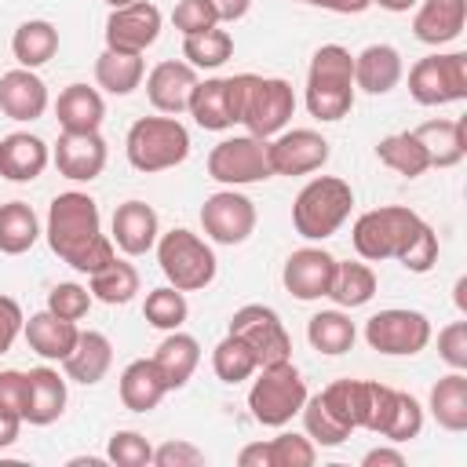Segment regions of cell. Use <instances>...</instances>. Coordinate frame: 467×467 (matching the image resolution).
<instances>
[{"mask_svg":"<svg viewBox=\"0 0 467 467\" xmlns=\"http://www.w3.org/2000/svg\"><path fill=\"white\" fill-rule=\"evenodd\" d=\"M328 139L314 128H285L266 139V157L274 175H310L328 164Z\"/></svg>","mask_w":467,"mask_h":467,"instance_id":"14","label":"cell"},{"mask_svg":"<svg viewBox=\"0 0 467 467\" xmlns=\"http://www.w3.org/2000/svg\"><path fill=\"white\" fill-rule=\"evenodd\" d=\"M153 365L161 368L168 390H182L190 383V376L197 372V365H201V343L182 328L164 332V339L153 350Z\"/></svg>","mask_w":467,"mask_h":467,"instance_id":"28","label":"cell"},{"mask_svg":"<svg viewBox=\"0 0 467 467\" xmlns=\"http://www.w3.org/2000/svg\"><path fill=\"white\" fill-rule=\"evenodd\" d=\"M91 303H95V296L84 285H77V281H58L47 292V310L58 314V317H66V321H84L88 310H91Z\"/></svg>","mask_w":467,"mask_h":467,"instance_id":"48","label":"cell"},{"mask_svg":"<svg viewBox=\"0 0 467 467\" xmlns=\"http://www.w3.org/2000/svg\"><path fill=\"white\" fill-rule=\"evenodd\" d=\"M354 55L343 44H321L310 55V69H306V109L314 120L332 124L343 120L354 109Z\"/></svg>","mask_w":467,"mask_h":467,"instance_id":"3","label":"cell"},{"mask_svg":"<svg viewBox=\"0 0 467 467\" xmlns=\"http://www.w3.org/2000/svg\"><path fill=\"white\" fill-rule=\"evenodd\" d=\"M51 164V146L33 131H11L0 139V179L33 182Z\"/></svg>","mask_w":467,"mask_h":467,"instance_id":"23","label":"cell"},{"mask_svg":"<svg viewBox=\"0 0 467 467\" xmlns=\"http://www.w3.org/2000/svg\"><path fill=\"white\" fill-rule=\"evenodd\" d=\"M361 467H405V452L394 445H376L361 456Z\"/></svg>","mask_w":467,"mask_h":467,"instance_id":"55","label":"cell"},{"mask_svg":"<svg viewBox=\"0 0 467 467\" xmlns=\"http://www.w3.org/2000/svg\"><path fill=\"white\" fill-rule=\"evenodd\" d=\"M106 460L113 467H150L153 463V445L139 431H113L106 445Z\"/></svg>","mask_w":467,"mask_h":467,"instance_id":"46","label":"cell"},{"mask_svg":"<svg viewBox=\"0 0 467 467\" xmlns=\"http://www.w3.org/2000/svg\"><path fill=\"white\" fill-rule=\"evenodd\" d=\"M157 237H161V219H157L153 204H146L139 197L117 204V212L109 219V241L117 244V252L146 255V252H153Z\"/></svg>","mask_w":467,"mask_h":467,"instance_id":"21","label":"cell"},{"mask_svg":"<svg viewBox=\"0 0 467 467\" xmlns=\"http://www.w3.org/2000/svg\"><path fill=\"white\" fill-rule=\"evenodd\" d=\"M376 157H379V164H387L390 171H398V175H405V179H420V175L431 168L427 150L420 146V139H416L412 131L383 135V139L376 142Z\"/></svg>","mask_w":467,"mask_h":467,"instance_id":"40","label":"cell"},{"mask_svg":"<svg viewBox=\"0 0 467 467\" xmlns=\"http://www.w3.org/2000/svg\"><path fill=\"white\" fill-rule=\"evenodd\" d=\"M44 237L51 252L77 274H95L109 259H117V244L109 241V234H102L99 201L84 190H66L47 204Z\"/></svg>","mask_w":467,"mask_h":467,"instance_id":"2","label":"cell"},{"mask_svg":"<svg viewBox=\"0 0 467 467\" xmlns=\"http://www.w3.org/2000/svg\"><path fill=\"white\" fill-rule=\"evenodd\" d=\"M354 208V190L339 175H314L292 201V226L306 241L332 237Z\"/></svg>","mask_w":467,"mask_h":467,"instance_id":"4","label":"cell"},{"mask_svg":"<svg viewBox=\"0 0 467 467\" xmlns=\"http://www.w3.org/2000/svg\"><path fill=\"white\" fill-rule=\"evenodd\" d=\"M51 106V95H47V84L36 69H7L0 73V113L18 120V124H29V120H40Z\"/></svg>","mask_w":467,"mask_h":467,"instance_id":"20","label":"cell"},{"mask_svg":"<svg viewBox=\"0 0 467 467\" xmlns=\"http://www.w3.org/2000/svg\"><path fill=\"white\" fill-rule=\"evenodd\" d=\"M186 113L204 131H226L241 124V77H208L197 80Z\"/></svg>","mask_w":467,"mask_h":467,"instance_id":"16","label":"cell"},{"mask_svg":"<svg viewBox=\"0 0 467 467\" xmlns=\"http://www.w3.org/2000/svg\"><path fill=\"white\" fill-rule=\"evenodd\" d=\"M117 394H120V405L131 409V412H150L164 401L168 387H164V376L161 368L153 365V358H135L124 365L120 372V383H117Z\"/></svg>","mask_w":467,"mask_h":467,"instance_id":"30","label":"cell"},{"mask_svg":"<svg viewBox=\"0 0 467 467\" xmlns=\"http://www.w3.org/2000/svg\"><path fill=\"white\" fill-rule=\"evenodd\" d=\"M405 62L394 44H368L354 55V88L365 95H387L401 84Z\"/></svg>","mask_w":467,"mask_h":467,"instance_id":"25","label":"cell"},{"mask_svg":"<svg viewBox=\"0 0 467 467\" xmlns=\"http://www.w3.org/2000/svg\"><path fill=\"white\" fill-rule=\"evenodd\" d=\"M299 4H303V0H299Z\"/></svg>","mask_w":467,"mask_h":467,"instance_id":"63","label":"cell"},{"mask_svg":"<svg viewBox=\"0 0 467 467\" xmlns=\"http://www.w3.org/2000/svg\"><path fill=\"white\" fill-rule=\"evenodd\" d=\"M161 26H164V15L157 4L150 0H135V4H124V7H109V18H106V47L109 51H124V55H142L146 47L157 44L161 36Z\"/></svg>","mask_w":467,"mask_h":467,"instance_id":"15","label":"cell"},{"mask_svg":"<svg viewBox=\"0 0 467 467\" xmlns=\"http://www.w3.org/2000/svg\"><path fill=\"white\" fill-rule=\"evenodd\" d=\"M394 387H387V383H376L372 379V405H368V420H365V431H372V434H383V427H387V420H390V409H394Z\"/></svg>","mask_w":467,"mask_h":467,"instance_id":"53","label":"cell"},{"mask_svg":"<svg viewBox=\"0 0 467 467\" xmlns=\"http://www.w3.org/2000/svg\"><path fill=\"white\" fill-rule=\"evenodd\" d=\"M204 449H197L193 441H182V438H171L164 445L153 449V467H204Z\"/></svg>","mask_w":467,"mask_h":467,"instance_id":"51","label":"cell"},{"mask_svg":"<svg viewBox=\"0 0 467 467\" xmlns=\"http://www.w3.org/2000/svg\"><path fill=\"white\" fill-rule=\"evenodd\" d=\"M325 409L347 427V431H365L368 420V401H372V379H336L321 394Z\"/></svg>","mask_w":467,"mask_h":467,"instance_id":"31","label":"cell"},{"mask_svg":"<svg viewBox=\"0 0 467 467\" xmlns=\"http://www.w3.org/2000/svg\"><path fill=\"white\" fill-rule=\"evenodd\" d=\"M153 248H157V263H161L164 281L179 292H201L219 274V259H215L212 244L186 226L161 234Z\"/></svg>","mask_w":467,"mask_h":467,"instance_id":"6","label":"cell"},{"mask_svg":"<svg viewBox=\"0 0 467 467\" xmlns=\"http://www.w3.org/2000/svg\"><path fill=\"white\" fill-rule=\"evenodd\" d=\"M171 26L182 33V36H193V33H204L212 26H219L215 11L208 0H179L175 11H171Z\"/></svg>","mask_w":467,"mask_h":467,"instance_id":"49","label":"cell"},{"mask_svg":"<svg viewBox=\"0 0 467 467\" xmlns=\"http://www.w3.org/2000/svg\"><path fill=\"white\" fill-rule=\"evenodd\" d=\"M139 270L128 259H109L102 270L88 274V292L106 306H124L139 296Z\"/></svg>","mask_w":467,"mask_h":467,"instance_id":"37","label":"cell"},{"mask_svg":"<svg viewBox=\"0 0 467 467\" xmlns=\"http://www.w3.org/2000/svg\"><path fill=\"white\" fill-rule=\"evenodd\" d=\"M237 463H241V467H270V449H266V441L244 445V449L237 452Z\"/></svg>","mask_w":467,"mask_h":467,"instance_id":"59","label":"cell"},{"mask_svg":"<svg viewBox=\"0 0 467 467\" xmlns=\"http://www.w3.org/2000/svg\"><path fill=\"white\" fill-rule=\"evenodd\" d=\"M303 4H314V7L332 11V15H361L372 7V0H303Z\"/></svg>","mask_w":467,"mask_h":467,"instance_id":"57","label":"cell"},{"mask_svg":"<svg viewBox=\"0 0 467 467\" xmlns=\"http://www.w3.org/2000/svg\"><path fill=\"white\" fill-rule=\"evenodd\" d=\"M40 219L33 204L26 201H7L0 204V255H22L40 241Z\"/></svg>","mask_w":467,"mask_h":467,"instance_id":"36","label":"cell"},{"mask_svg":"<svg viewBox=\"0 0 467 467\" xmlns=\"http://www.w3.org/2000/svg\"><path fill=\"white\" fill-rule=\"evenodd\" d=\"M22 401H26V372L22 368H4L0 372V405L22 416Z\"/></svg>","mask_w":467,"mask_h":467,"instance_id":"54","label":"cell"},{"mask_svg":"<svg viewBox=\"0 0 467 467\" xmlns=\"http://www.w3.org/2000/svg\"><path fill=\"white\" fill-rule=\"evenodd\" d=\"M146 77L142 55H124V51H109L102 47V55L95 58V84L109 95H131Z\"/></svg>","mask_w":467,"mask_h":467,"instance_id":"39","label":"cell"},{"mask_svg":"<svg viewBox=\"0 0 467 467\" xmlns=\"http://www.w3.org/2000/svg\"><path fill=\"white\" fill-rule=\"evenodd\" d=\"M306 339H310V347H314L317 354L336 358V354H347V350L354 347L358 328H354L350 314H343L339 306H336V310H317V314L306 321Z\"/></svg>","mask_w":467,"mask_h":467,"instance_id":"38","label":"cell"},{"mask_svg":"<svg viewBox=\"0 0 467 467\" xmlns=\"http://www.w3.org/2000/svg\"><path fill=\"white\" fill-rule=\"evenodd\" d=\"M142 317H146V325H153V328H161V332L182 328L186 317H190L186 292H179V288H171V285L150 288V292H146V303H142Z\"/></svg>","mask_w":467,"mask_h":467,"instance_id":"42","label":"cell"},{"mask_svg":"<svg viewBox=\"0 0 467 467\" xmlns=\"http://www.w3.org/2000/svg\"><path fill=\"white\" fill-rule=\"evenodd\" d=\"M18 431H22V416L0 405V449L15 445V441H18Z\"/></svg>","mask_w":467,"mask_h":467,"instance_id":"58","label":"cell"},{"mask_svg":"<svg viewBox=\"0 0 467 467\" xmlns=\"http://www.w3.org/2000/svg\"><path fill=\"white\" fill-rule=\"evenodd\" d=\"M55 117L62 131H99L106 120L102 91L88 84H66L55 99Z\"/></svg>","mask_w":467,"mask_h":467,"instance_id":"29","label":"cell"},{"mask_svg":"<svg viewBox=\"0 0 467 467\" xmlns=\"http://www.w3.org/2000/svg\"><path fill=\"white\" fill-rule=\"evenodd\" d=\"M431 317L409 306H387L365 321V343L387 358H412L431 343Z\"/></svg>","mask_w":467,"mask_h":467,"instance_id":"10","label":"cell"},{"mask_svg":"<svg viewBox=\"0 0 467 467\" xmlns=\"http://www.w3.org/2000/svg\"><path fill=\"white\" fill-rule=\"evenodd\" d=\"M193 88H197V69L182 58H164L146 73V99L157 113H168V117L186 113Z\"/></svg>","mask_w":467,"mask_h":467,"instance_id":"19","label":"cell"},{"mask_svg":"<svg viewBox=\"0 0 467 467\" xmlns=\"http://www.w3.org/2000/svg\"><path fill=\"white\" fill-rule=\"evenodd\" d=\"M255 368H259V361H255V354H252V347L241 339V336H234V332H226L219 343H215V350H212V372L223 379V383H244V379H252L255 376Z\"/></svg>","mask_w":467,"mask_h":467,"instance_id":"41","label":"cell"},{"mask_svg":"<svg viewBox=\"0 0 467 467\" xmlns=\"http://www.w3.org/2000/svg\"><path fill=\"white\" fill-rule=\"evenodd\" d=\"M51 161H55L62 179L91 182V179H99L106 171L109 150H106L102 131H62L55 150H51Z\"/></svg>","mask_w":467,"mask_h":467,"instance_id":"18","label":"cell"},{"mask_svg":"<svg viewBox=\"0 0 467 467\" xmlns=\"http://www.w3.org/2000/svg\"><path fill=\"white\" fill-rule=\"evenodd\" d=\"M299 416H303V434L317 445V449H336V445H343L354 431H347L328 409H325V401L314 394H306V401H303V409H299Z\"/></svg>","mask_w":467,"mask_h":467,"instance_id":"44","label":"cell"},{"mask_svg":"<svg viewBox=\"0 0 467 467\" xmlns=\"http://www.w3.org/2000/svg\"><path fill=\"white\" fill-rule=\"evenodd\" d=\"M109 7H124V4H135V0H106Z\"/></svg>","mask_w":467,"mask_h":467,"instance_id":"62","label":"cell"},{"mask_svg":"<svg viewBox=\"0 0 467 467\" xmlns=\"http://www.w3.org/2000/svg\"><path fill=\"white\" fill-rule=\"evenodd\" d=\"M124 153L135 171H168L190 157V131L179 117L168 113L139 117L124 135Z\"/></svg>","mask_w":467,"mask_h":467,"instance_id":"5","label":"cell"},{"mask_svg":"<svg viewBox=\"0 0 467 467\" xmlns=\"http://www.w3.org/2000/svg\"><path fill=\"white\" fill-rule=\"evenodd\" d=\"M241 77V124L248 135L274 139L288 128L296 113V91L285 77H259V73H237Z\"/></svg>","mask_w":467,"mask_h":467,"instance_id":"8","label":"cell"},{"mask_svg":"<svg viewBox=\"0 0 467 467\" xmlns=\"http://www.w3.org/2000/svg\"><path fill=\"white\" fill-rule=\"evenodd\" d=\"M226 332L241 336V339L252 347L259 368L292 358V339H288V332H285V321H281V314H277L274 306H266V303H244V306H237L234 317H230V325H226Z\"/></svg>","mask_w":467,"mask_h":467,"instance_id":"13","label":"cell"},{"mask_svg":"<svg viewBox=\"0 0 467 467\" xmlns=\"http://www.w3.org/2000/svg\"><path fill=\"white\" fill-rule=\"evenodd\" d=\"M255 201L244 197L237 186H223L215 193L204 197L201 204V226H204V237L212 244H244L252 234H255Z\"/></svg>","mask_w":467,"mask_h":467,"instance_id":"12","label":"cell"},{"mask_svg":"<svg viewBox=\"0 0 467 467\" xmlns=\"http://www.w3.org/2000/svg\"><path fill=\"white\" fill-rule=\"evenodd\" d=\"M58 51V29L47 22V18H29L15 29L11 36V55L22 69H40L55 58Z\"/></svg>","mask_w":467,"mask_h":467,"instance_id":"34","label":"cell"},{"mask_svg":"<svg viewBox=\"0 0 467 467\" xmlns=\"http://www.w3.org/2000/svg\"><path fill=\"white\" fill-rule=\"evenodd\" d=\"M372 4H379V7L390 11V15H405V11H412L420 0H372Z\"/></svg>","mask_w":467,"mask_h":467,"instance_id":"60","label":"cell"},{"mask_svg":"<svg viewBox=\"0 0 467 467\" xmlns=\"http://www.w3.org/2000/svg\"><path fill=\"white\" fill-rule=\"evenodd\" d=\"M69 390H66V376H58V368L51 365H36L26 372V401H22V423L33 427H47L66 412Z\"/></svg>","mask_w":467,"mask_h":467,"instance_id":"22","label":"cell"},{"mask_svg":"<svg viewBox=\"0 0 467 467\" xmlns=\"http://www.w3.org/2000/svg\"><path fill=\"white\" fill-rule=\"evenodd\" d=\"M332 274H336V255L325 252V248H317V244H303V248H296L285 259L281 285L299 303H314V299H325L328 296Z\"/></svg>","mask_w":467,"mask_h":467,"instance_id":"17","label":"cell"},{"mask_svg":"<svg viewBox=\"0 0 467 467\" xmlns=\"http://www.w3.org/2000/svg\"><path fill=\"white\" fill-rule=\"evenodd\" d=\"M420 431H423V405H420L412 394L398 390V394H394L390 420H387V427H383V438L394 441V445H405V441L420 438Z\"/></svg>","mask_w":467,"mask_h":467,"instance_id":"45","label":"cell"},{"mask_svg":"<svg viewBox=\"0 0 467 467\" xmlns=\"http://www.w3.org/2000/svg\"><path fill=\"white\" fill-rule=\"evenodd\" d=\"M208 4H212V11H215L219 26H223V22H241V18L252 11V0H208Z\"/></svg>","mask_w":467,"mask_h":467,"instance_id":"56","label":"cell"},{"mask_svg":"<svg viewBox=\"0 0 467 467\" xmlns=\"http://www.w3.org/2000/svg\"><path fill=\"white\" fill-rule=\"evenodd\" d=\"M62 368H66V379H73L80 387L102 383L106 372L113 368V343H109V336L99 332V328H80V336H77L69 358L62 361Z\"/></svg>","mask_w":467,"mask_h":467,"instance_id":"27","label":"cell"},{"mask_svg":"<svg viewBox=\"0 0 467 467\" xmlns=\"http://www.w3.org/2000/svg\"><path fill=\"white\" fill-rule=\"evenodd\" d=\"M22 336H26L29 350H33L36 358L62 365V361L69 358L77 336H80V325H77V321H66V317H58V314H51V310L44 306V310L29 314V321L22 325Z\"/></svg>","mask_w":467,"mask_h":467,"instance_id":"26","label":"cell"},{"mask_svg":"<svg viewBox=\"0 0 467 467\" xmlns=\"http://www.w3.org/2000/svg\"><path fill=\"white\" fill-rule=\"evenodd\" d=\"M467 26V0H420L412 15V36L427 47L452 44Z\"/></svg>","mask_w":467,"mask_h":467,"instance_id":"24","label":"cell"},{"mask_svg":"<svg viewBox=\"0 0 467 467\" xmlns=\"http://www.w3.org/2000/svg\"><path fill=\"white\" fill-rule=\"evenodd\" d=\"M434 423L449 434H463L467 431V372H449L431 387V401H427Z\"/></svg>","mask_w":467,"mask_h":467,"instance_id":"33","label":"cell"},{"mask_svg":"<svg viewBox=\"0 0 467 467\" xmlns=\"http://www.w3.org/2000/svg\"><path fill=\"white\" fill-rule=\"evenodd\" d=\"M255 372L259 376L248 387L252 420L263 423V427H285V423H292V416H299V409L306 401V379H303V372L292 365V358L288 361L263 365Z\"/></svg>","mask_w":467,"mask_h":467,"instance_id":"7","label":"cell"},{"mask_svg":"<svg viewBox=\"0 0 467 467\" xmlns=\"http://www.w3.org/2000/svg\"><path fill=\"white\" fill-rule=\"evenodd\" d=\"M266 449H270V467H310L317 460V445L306 434H296V431H285V434L270 438Z\"/></svg>","mask_w":467,"mask_h":467,"instance_id":"47","label":"cell"},{"mask_svg":"<svg viewBox=\"0 0 467 467\" xmlns=\"http://www.w3.org/2000/svg\"><path fill=\"white\" fill-rule=\"evenodd\" d=\"M412 135L427 150L431 168H456L467 157L463 120H423L420 128H412Z\"/></svg>","mask_w":467,"mask_h":467,"instance_id":"32","label":"cell"},{"mask_svg":"<svg viewBox=\"0 0 467 467\" xmlns=\"http://www.w3.org/2000/svg\"><path fill=\"white\" fill-rule=\"evenodd\" d=\"M208 175L219 186H252L274 179L270 157H266V139L259 135H230L212 146L208 153Z\"/></svg>","mask_w":467,"mask_h":467,"instance_id":"11","label":"cell"},{"mask_svg":"<svg viewBox=\"0 0 467 467\" xmlns=\"http://www.w3.org/2000/svg\"><path fill=\"white\" fill-rule=\"evenodd\" d=\"M350 244L365 263L398 259L409 274H431L438 263V234L420 212L405 204H379L361 212L350 226Z\"/></svg>","mask_w":467,"mask_h":467,"instance_id":"1","label":"cell"},{"mask_svg":"<svg viewBox=\"0 0 467 467\" xmlns=\"http://www.w3.org/2000/svg\"><path fill=\"white\" fill-rule=\"evenodd\" d=\"M230 55H234V36L219 26L182 36V62H190L193 69H219Z\"/></svg>","mask_w":467,"mask_h":467,"instance_id":"43","label":"cell"},{"mask_svg":"<svg viewBox=\"0 0 467 467\" xmlns=\"http://www.w3.org/2000/svg\"><path fill=\"white\" fill-rule=\"evenodd\" d=\"M376 285L379 281H376V270L368 263H350V259L339 263L336 259V274H332L325 299H332L339 310H358L376 296Z\"/></svg>","mask_w":467,"mask_h":467,"instance_id":"35","label":"cell"},{"mask_svg":"<svg viewBox=\"0 0 467 467\" xmlns=\"http://www.w3.org/2000/svg\"><path fill=\"white\" fill-rule=\"evenodd\" d=\"M409 95L420 106H449L467 99V51H434L409 69Z\"/></svg>","mask_w":467,"mask_h":467,"instance_id":"9","label":"cell"},{"mask_svg":"<svg viewBox=\"0 0 467 467\" xmlns=\"http://www.w3.org/2000/svg\"><path fill=\"white\" fill-rule=\"evenodd\" d=\"M22 325H26V314H22L18 299L0 296V354H7L15 347V339L22 336Z\"/></svg>","mask_w":467,"mask_h":467,"instance_id":"52","label":"cell"},{"mask_svg":"<svg viewBox=\"0 0 467 467\" xmlns=\"http://www.w3.org/2000/svg\"><path fill=\"white\" fill-rule=\"evenodd\" d=\"M463 292H467V277H460V281H456V306H460V310H467V299H463Z\"/></svg>","mask_w":467,"mask_h":467,"instance_id":"61","label":"cell"},{"mask_svg":"<svg viewBox=\"0 0 467 467\" xmlns=\"http://www.w3.org/2000/svg\"><path fill=\"white\" fill-rule=\"evenodd\" d=\"M438 358L449 368L467 372V321H452L438 332Z\"/></svg>","mask_w":467,"mask_h":467,"instance_id":"50","label":"cell"}]
</instances>
